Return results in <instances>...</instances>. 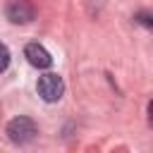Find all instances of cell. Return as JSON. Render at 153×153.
I'll return each mask as SVG.
<instances>
[{
    "label": "cell",
    "instance_id": "6da1fadb",
    "mask_svg": "<svg viewBox=\"0 0 153 153\" xmlns=\"http://www.w3.org/2000/svg\"><path fill=\"white\" fill-rule=\"evenodd\" d=\"M36 134H38V127L29 117H14L7 124V136L12 143H29Z\"/></svg>",
    "mask_w": 153,
    "mask_h": 153
},
{
    "label": "cell",
    "instance_id": "7a4b0ae2",
    "mask_svg": "<svg viewBox=\"0 0 153 153\" xmlns=\"http://www.w3.org/2000/svg\"><path fill=\"white\" fill-rule=\"evenodd\" d=\"M36 88H38V96H41L45 103H55V100H60L62 93H65V81H62V76L48 72V74H43V76L38 79V86H36Z\"/></svg>",
    "mask_w": 153,
    "mask_h": 153
},
{
    "label": "cell",
    "instance_id": "3957f363",
    "mask_svg": "<svg viewBox=\"0 0 153 153\" xmlns=\"http://www.w3.org/2000/svg\"><path fill=\"white\" fill-rule=\"evenodd\" d=\"M5 14L12 24H29L33 17H36V10L29 0H12L7 7H5Z\"/></svg>",
    "mask_w": 153,
    "mask_h": 153
},
{
    "label": "cell",
    "instance_id": "277c9868",
    "mask_svg": "<svg viewBox=\"0 0 153 153\" xmlns=\"http://www.w3.org/2000/svg\"><path fill=\"white\" fill-rule=\"evenodd\" d=\"M24 57H26L33 67H38V69H48V67L53 65L50 53H48L43 45H38V43H29V45L24 48Z\"/></svg>",
    "mask_w": 153,
    "mask_h": 153
},
{
    "label": "cell",
    "instance_id": "5b68a950",
    "mask_svg": "<svg viewBox=\"0 0 153 153\" xmlns=\"http://www.w3.org/2000/svg\"><path fill=\"white\" fill-rule=\"evenodd\" d=\"M10 65V48L5 43H0V72H5Z\"/></svg>",
    "mask_w": 153,
    "mask_h": 153
},
{
    "label": "cell",
    "instance_id": "8992f818",
    "mask_svg": "<svg viewBox=\"0 0 153 153\" xmlns=\"http://www.w3.org/2000/svg\"><path fill=\"white\" fill-rule=\"evenodd\" d=\"M136 19H139L143 26H148V29L153 26V19H151V14H148V12H139V14H136Z\"/></svg>",
    "mask_w": 153,
    "mask_h": 153
}]
</instances>
